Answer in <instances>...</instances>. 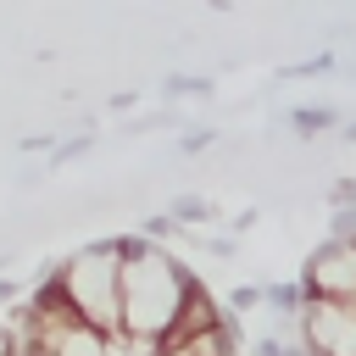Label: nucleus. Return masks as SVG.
<instances>
[{"instance_id":"obj_1","label":"nucleus","mask_w":356,"mask_h":356,"mask_svg":"<svg viewBox=\"0 0 356 356\" xmlns=\"http://www.w3.org/2000/svg\"><path fill=\"white\" fill-rule=\"evenodd\" d=\"M200 273H189L178 256L156 250L150 261L139 267H122V350H145V356H161V339L172 334L184 300H189V284Z\"/></svg>"},{"instance_id":"obj_2","label":"nucleus","mask_w":356,"mask_h":356,"mask_svg":"<svg viewBox=\"0 0 356 356\" xmlns=\"http://www.w3.org/2000/svg\"><path fill=\"white\" fill-rule=\"evenodd\" d=\"M56 278L67 289V306L78 312L83 328L122 339V267L111 256V239H89L67 261H56Z\"/></svg>"},{"instance_id":"obj_3","label":"nucleus","mask_w":356,"mask_h":356,"mask_svg":"<svg viewBox=\"0 0 356 356\" xmlns=\"http://www.w3.org/2000/svg\"><path fill=\"white\" fill-rule=\"evenodd\" d=\"M306 284V300H339L356 306V239H323L295 273Z\"/></svg>"},{"instance_id":"obj_4","label":"nucleus","mask_w":356,"mask_h":356,"mask_svg":"<svg viewBox=\"0 0 356 356\" xmlns=\"http://www.w3.org/2000/svg\"><path fill=\"white\" fill-rule=\"evenodd\" d=\"M295 345L306 356H356V306L339 300H306Z\"/></svg>"},{"instance_id":"obj_5","label":"nucleus","mask_w":356,"mask_h":356,"mask_svg":"<svg viewBox=\"0 0 356 356\" xmlns=\"http://www.w3.org/2000/svg\"><path fill=\"white\" fill-rule=\"evenodd\" d=\"M156 95H161L167 106H172V100H200V106H206V100L217 95V78H206V72H167Z\"/></svg>"},{"instance_id":"obj_6","label":"nucleus","mask_w":356,"mask_h":356,"mask_svg":"<svg viewBox=\"0 0 356 356\" xmlns=\"http://www.w3.org/2000/svg\"><path fill=\"white\" fill-rule=\"evenodd\" d=\"M284 122H289L300 139H312V134H323V128H339V111H334V106H289Z\"/></svg>"},{"instance_id":"obj_7","label":"nucleus","mask_w":356,"mask_h":356,"mask_svg":"<svg viewBox=\"0 0 356 356\" xmlns=\"http://www.w3.org/2000/svg\"><path fill=\"white\" fill-rule=\"evenodd\" d=\"M167 217H172L178 228H189V222H211V217H217V206H211L206 195H195V189H184V195H172V206H167Z\"/></svg>"},{"instance_id":"obj_8","label":"nucleus","mask_w":356,"mask_h":356,"mask_svg":"<svg viewBox=\"0 0 356 356\" xmlns=\"http://www.w3.org/2000/svg\"><path fill=\"white\" fill-rule=\"evenodd\" d=\"M323 72H339V56H334V50H323V56H312V61L278 67V78H323Z\"/></svg>"},{"instance_id":"obj_9","label":"nucleus","mask_w":356,"mask_h":356,"mask_svg":"<svg viewBox=\"0 0 356 356\" xmlns=\"http://www.w3.org/2000/svg\"><path fill=\"white\" fill-rule=\"evenodd\" d=\"M95 145H100L95 134H72V139H56V150H50V167H67V161H83V156H89Z\"/></svg>"},{"instance_id":"obj_10","label":"nucleus","mask_w":356,"mask_h":356,"mask_svg":"<svg viewBox=\"0 0 356 356\" xmlns=\"http://www.w3.org/2000/svg\"><path fill=\"white\" fill-rule=\"evenodd\" d=\"M139 234H145V239H150L156 250H161L167 239H184V228H178V222H172L167 211H150V217H139Z\"/></svg>"},{"instance_id":"obj_11","label":"nucleus","mask_w":356,"mask_h":356,"mask_svg":"<svg viewBox=\"0 0 356 356\" xmlns=\"http://www.w3.org/2000/svg\"><path fill=\"white\" fill-rule=\"evenodd\" d=\"M261 306H267L261 284H234L228 289V317H245V312H261Z\"/></svg>"},{"instance_id":"obj_12","label":"nucleus","mask_w":356,"mask_h":356,"mask_svg":"<svg viewBox=\"0 0 356 356\" xmlns=\"http://www.w3.org/2000/svg\"><path fill=\"white\" fill-rule=\"evenodd\" d=\"M206 150H217V128H184V139H178V156H206Z\"/></svg>"},{"instance_id":"obj_13","label":"nucleus","mask_w":356,"mask_h":356,"mask_svg":"<svg viewBox=\"0 0 356 356\" xmlns=\"http://www.w3.org/2000/svg\"><path fill=\"white\" fill-rule=\"evenodd\" d=\"M328 211H356V178H334L328 184Z\"/></svg>"},{"instance_id":"obj_14","label":"nucleus","mask_w":356,"mask_h":356,"mask_svg":"<svg viewBox=\"0 0 356 356\" xmlns=\"http://www.w3.org/2000/svg\"><path fill=\"white\" fill-rule=\"evenodd\" d=\"M256 222H261V206H245V211H234V217H228V228H234V234H250Z\"/></svg>"},{"instance_id":"obj_15","label":"nucleus","mask_w":356,"mask_h":356,"mask_svg":"<svg viewBox=\"0 0 356 356\" xmlns=\"http://www.w3.org/2000/svg\"><path fill=\"white\" fill-rule=\"evenodd\" d=\"M134 106H139V89H117L111 95V111H134Z\"/></svg>"},{"instance_id":"obj_16","label":"nucleus","mask_w":356,"mask_h":356,"mask_svg":"<svg viewBox=\"0 0 356 356\" xmlns=\"http://www.w3.org/2000/svg\"><path fill=\"white\" fill-rule=\"evenodd\" d=\"M0 356H17V328L0 317Z\"/></svg>"},{"instance_id":"obj_17","label":"nucleus","mask_w":356,"mask_h":356,"mask_svg":"<svg viewBox=\"0 0 356 356\" xmlns=\"http://www.w3.org/2000/svg\"><path fill=\"white\" fill-rule=\"evenodd\" d=\"M339 139H345V145H356V117H350V122H339Z\"/></svg>"},{"instance_id":"obj_18","label":"nucleus","mask_w":356,"mask_h":356,"mask_svg":"<svg viewBox=\"0 0 356 356\" xmlns=\"http://www.w3.org/2000/svg\"><path fill=\"white\" fill-rule=\"evenodd\" d=\"M117 356H145V350H122V345H117Z\"/></svg>"}]
</instances>
